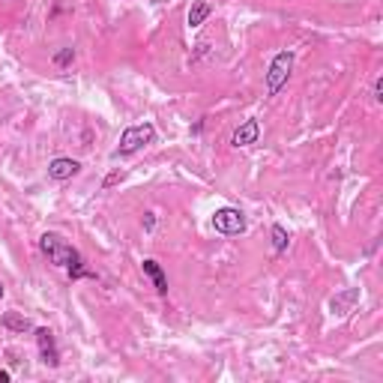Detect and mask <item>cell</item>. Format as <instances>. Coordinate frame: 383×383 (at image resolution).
<instances>
[{"label":"cell","instance_id":"obj_1","mask_svg":"<svg viewBox=\"0 0 383 383\" xmlns=\"http://www.w3.org/2000/svg\"><path fill=\"white\" fill-rule=\"evenodd\" d=\"M39 252L48 257L54 267H63L66 273H69V281H78V278H96L93 269L84 267L81 252H78L75 246H69V243H66L63 236H58V234H42V236H39Z\"/></svg>","mask_w":383,"mask_h":383},{"label":"cell","instance_id":"obj_2","mask_svg":"<svg viewBox=\"0 0 383 383\" xmlns=\"http://www.w3.org/2000/svg\"><path fill=\"white\" fill-rule=\"evenodd\" d=\"M290 69H294V51H278L267 69V96H276L288 84Z\"/></svg>","mask_w":383,"mask_h":383},{"label":"cell","instance_id":"obj_3","mask_svg":"<svg viewBox=\"0 0 383 383\" xmlns=\"http://www.w3.org/2000/svg\"><path fill=\"white\" fill-rule=\"evenodd\" d=\"M156 141V126L153 123H141V126H129L126 132L120 135V156H132V153H138L144 150L147 144Z\"/></svg>","mask_w":383,"mask_h":383},{"label":"cell","instance_id":"obj_4","mask_svg":"<svg viewBox=\"0 0 383 383\" xmlns=\"http://www.w3.org/2000/svg\"><path fill=\"white\" fill-rule=\"evenodd\" d=\"M246 213L243 210H236V207H222L213 213V228H216L219 234L224 236H234V234H243L246 231Z\"/></svg>","mask_w":383,"mask_h":383},{"label":"cell","instance_id":"obj_5","mask_svg":"<svg viewBox=\"0 0 383 383\" xmlns=\"http://www.w3.org/2000/svg\"><path fill=\"white\" fill-rule=\"evenodd\" d=\"M36 347H39L42 363L48 365V368H58L60 365V351H58V342H54V332L48 330V326L36 330Z\"/></svg>","mask_w":383,"mask_h":383},{"label":"cell","instance_id":"obj_6","mask_svg":"<svg viewBox=\"0 0 383 383\" xmlns=\"http://www.w3.org/2000/svg\"><path fill=\"white\" fill-rule=\"evenodd\" d=\"M78 171H81V162L66 159V156H60V159H54V162L48 165V177L58 180V183H63V180H72Z\"/></svg>","mask_w":383,"mask_h":383},{"label":"cell","instance_id":"obj_7","mask_svg":"<svg viewBox=\"0 0 383 383\" xmlns=\"http://www.w3.org/2000/svg\"><path fill=\"white\" fill-rule=\"evenodd\" d=\"M257 138H261V123H257V120H246L243 126L234 132L231 144H234V147H249V144H257Z\"/></svg>","mask_w":383,"mask_h":383},{"label":"cell","instance_id":"obj_8","mask_svg":"<svg viewBox=\"0 0 383 383\" xmlns=\"http://www.w3.org/2000/svg\"><path fill=\"white\" fill-rule=\"evenodd\" d=\"M141 269H144V276H147L150 281H153V288L159 290V294H168V276L162 273V267L153 261V257H147V261L141 264Z\"/></svg>","mask_w":383,"mask_h":383},{"label":"cell","instance_id":"obj_9","mask_svg":"<svg viewBox=\"0 0 383 383\" xmlns=\"http://www.w3.org/2000/svg\"><path fill=\"white\" fill-rule=\"evenodd\" d=\"M356 302H359V290L351 288V290H344V294L332 297V300H330V309H332V314H347V311L356 306Z\"/></svg>","mask_w":383,"mask_h":383},{"label":"cell","instance_id":"obj_10","mask_svg":"<svg viewBox=\"0 0 383 383\" xmlns=\"http://www.w3.org/2000/svg\"><path fill=\"white\" fill-rule=\"evenodd\" d=\"M210 15H213V6L207 4V0H195V4L189 6V18H186V21H189V27L195 30V27L204 25V21H207Z\"/></svg>","mask_w":383,"mask_h":383},{"label":"cell","instance_id":"obj_11","mask_svg":"<svg viewBox=\"0 0 383 383\" xmlns=\"http://www.w3.org/2000/svg\"><path fill=\"white\" fill-rule=\"evenodd\" d=\"M4 326H6V330H13V332H30L33 330V323L25 318V314H18V311H6L4 314Z\"/></svg>","mask_w":383,"mask_h":383},{"label":"cell","instance_id":"obj_12","mask_svg":"<svg viewBox=\"0 0 383 383\" xmlns=\"http://www.w3.org/2000/svg\"><path fill=\"white\" fill-rule=\"evenodd\" d=\"M273 249L281 255V252H288V243H290V234L285 231V224H273Z\"/></svg>","mask_w":383,"mask_h":383},{"label":"cell","instance_id":"obj_13","mask_svg":"<svg viewBox=\"0 0 383 383\" xmlns=\"http://www.w3.org/2000/svg\"><path fill=\"white\" fill-rule=\"evenodd\" d=\"M75 60V48H60L54 54V66H69Z\"/></svg>","mask_w":383,"mask_h":383},{"label":"cell","instance_id":"obj_14","mask_svg":"<svg viewBox=\"0 0 383 383\" xmlns=\"http://www.w3.org/2000/svg\"><path fill=\"white\" fill-rule=\"evenodd\" d=\"M123 180H126V171H111L105 180H102V186L105 189H111V186H117V183H123Z\"/></svg>","mask_w":383,"mask_h":383},{"label":"cell","instance_id":"obj_15","mask_svg":"<svg viewBox=\"0 0 383 383\" xmlns=\"http://www.w3.org/2000/svg\"><path fill=\"white\" fill-rule=\"evenodd\" d=\"M375 99H377V102H383V78H377V81H375Z\"/></svg>","mask_w":383,"mask_h":383},{"label":"cell","instance_id":"obj_16","mask_svg":"<svg viewBox=\"0 0 383 383\" xmlns=\"http://www.w3.org/2000/svg\"><path fill=\"white\" fill-rule=\"evenodd\" d=\"M153 224H156V213H147V219H144V228L153 231Z\"/></svg>","mask_w":383,"mask_h":383},{"label":"cell","instance_id":"obj_17","mask_svg":"<svg viewBox=\"0 0 383 383\" xmlns=\"http://www.w3.org/2000/svg\"><path fill=\"white\" fill-rule=\"evenodd\" d=\"M0 383H9V371L0 368Z\"/></svg>","mask_w":383,"mask_h":383},{"label":"cell","instance_id":"obj_18","mask_svg":"<svg viewBox=\"0 0 383 383\" xmlns=\"http://www.w3.org/2000/svg\"><path fill=\"white\" fill-rule=\"evenodd\" d=\"M0 300H4V285H0Z\"/></svg>","mask_w":383,"mask_h":383}]
</instances>
